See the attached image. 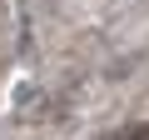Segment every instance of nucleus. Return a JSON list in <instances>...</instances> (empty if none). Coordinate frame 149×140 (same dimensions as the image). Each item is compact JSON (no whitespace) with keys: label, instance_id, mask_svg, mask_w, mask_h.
<instances>
[{"label":"nucleus","instance_id":"1","mask_svg":"<svg viewBox=\"0 0 149 140\" xmlns=\"http://www.w3.org/2000/svg\"><path fill=\"white\" fill-rule=\"evenodd\" d=\"M124 140H149V125H134V130H129Z\"/></svg>","mask_w":149,"mask_h":140}]
</instances>
